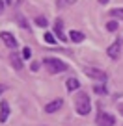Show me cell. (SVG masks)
I'll return each instance as SVG.
<instances>
[{
  "label": "cell",
  "mask_w": 123,
  "mask_h": 126,
  "mask_svg": "<svg viewBox=\"0 0 123 126\" xmlns=\"http://www.w3.org/2000/svg\"><path fill=\"white\" fill-rule=\"evenodd\" d=\"M75 108H76V113H78V115H88V113H90V111H91L90 94L80 91V93L75 96Z\"/></svg>",
  "instance_id": "6da1fadb"
},
{
  "label": "cell",
  "mask_w": 123,
  "mask_h": 126,
  "mask_svg": "<svg viewBox=\"0 0 123 126\" xmlns=\"http://www.w3.org/2000/svg\"><path fill=\"white\" fill-rule=\"evenodd\" d=\"M43 65L47 67L49 72H52V74H58V72L67 71V63L62 61V59H58V58H45Z\"/></svg>",
  "instance_id": "7a4b0ae2"
},
{
  "label": "cell",
  "mask_w": 123,
  "mask_h": 126,
  "mask_svg": "<svg viewBox=\"0 0 123 126\" xmlns=\"http://www.w3.org/2000/svg\"><path fill=\"white\" fill-rule=\"evenodd\" d=\"M84 74L88 76V78H91V80H97V82H106V72L104 71H101V69H95V67H84Z\"/></svg>",
  "instance_id": "3957f363"
},
{
  "label": "cell",
  "mask_w": 123,
  "mask_h": 126,
  "mask_svg": "<svg viewBox=\"0 0 123 126\" xmlns=\"http://www.w3.org/2000/svg\"><path fill=\"white\" fill-rule=\"evenodd\" d=\"M95 122H97L99 126H114V124H116V119H114V115H110V113H106V111L99 110Z\"/></svg>",
  "instance_id": "277c9868"
},
{
  "label": "cell",
  "mask_w": 123,
  "mask_h": 126,
  "mask_svg": "<svg viewBox=\"0 0 123 126\" xmlns=\"http://www.w3.org/2000/svg\"><path fill=\"white\" fill-rule=\"evenodd\" d=\"M106 54H108V58H112V59H118L119 56H121V41H119V37L108 47Z\"/></svg>",
  "instance_id": "5b68a950"
},
{
  "label": "cell",
  "mask_w": 123,
  "mask_h": 126,
  "mask_svg": "<svg viewBox=\"0 0 123 126\" xmlns=\"http://www.w3.org/2000/svg\"><path fill=\"white\" fill-rule=\"evenodd\" d=\"M54 33L58 35V39L64 41V43L69 39V37L65 35V32H64V20H62V19H56V22H54Z\"/></svg>",
  "instance_id": "8992f818"
},
{
  "label": "cell",
  "mask_w": 123,
  "mask_h": 126,
  "mask_svg": "<svg viewBox=\"0 0 123 126\" xmlns=\"http://www.w3.org/2000/svg\"><path fill=\"white\" fill-rule=\"evenodd\" d=\"M0 39L6 43V47H9V48H13L15 50L17 48V39L9 33V32H0Z\"/></svg>",
  "instance_id": "52a82bcc"
},
{
  "label": "cell",
  "mask_w": 123,
  "mask_h": 126,
  "mask_svg": "<svg viewBox=\"0 0 123 126\" xmlns=\"http://www.w3.org/2000/svg\"><path fill=\"white\" fill-rule=\"evenodd\" d=\"M62 106H64V100L56 98V100H52V102H49L47 106H45V111H47V113H54V111H58Z\"/></svg>",
  "instance_id": "ba28073f"
},
{
  "label": "cell",
  "mask_w": 123,
  "mask_h": 126,
  "mask_svg": "<svg viewBox=\"0 0 123 126\" xmlns=\"http://www.w3.org/2000/svg\"><path fill=\"white\" fill-rule=\"evenodd\" d=\"M8 117H9V104L6 100H2L0 102V122H6Z\"/></svg>",
  "instance_id": "9c48e42d"
},
{
  "label": "cell",
  "mask_w": 123,
  "mask_h": 126,
  "mask_svg": "<svg viewBox=\"0 0 123 126\" xmlns=\"http://www.w3.org/2000/svg\"><path fill=\"white\" fill-rule=\"evenodd\" d=\"M69 39H71L73 43H82L86 37H84L82 32H78V30H71V32H69Z\"/></svg>",
  "instance_id": "30bf717a"
},
{
  "label": "cell",
  "mask_w": 123,
  "mask_h": 126,
  "mask_svg": "<svg viewBox=\"0 0 123 126\" xmlns=\"http://www.w3.org/2000/svg\"><path fill=\"white\" fill-rule=\"evenodd\" d=\"M9 59H11V65H13V67L17 69V71H21V69H23V59L19 58V54H17L15 50L11 52V56H9Z\"/></svg>",
  "instance_id": "8fae6325"
},
{
  "label": "cell",
  "mask_w": 123,
  "mask_h": 126,
  "mask_svg": "<svg viewBox=\"0 0 123 126\" xmlns=\"http://www.w3.org/2000/svg\"><path fill=\"white\" fill-rule=\"evenodd\" d=\"M65 85H67V91H76V89L80 87V82H78L76 78H69Z\"/></svg>",
  "instance_id": "7c38bea8"
},
{
  "label": "cell",
  "mask_w": 123,
  "mask_h": 126,
  "mask_svg": "<svg viewBox=\"0 0 123 126\" xmlns=\"http://www.w3.org/2000/svg\"><path fill=\"white\" fill-rule=\"evenodd\" d=\"M76 0H56V6L58 8H67V6H73Z\"/></svg>",
  "instance_id": "4fadbf2b"
},
{
  "label": "cell",
  "mask_w": 123,
  "mask_h": 126,
  "mask_svg": "<svg viewBox=\"0 0 123 126\" xmlns=\"http://www.w3.org/2000/svg\"><path fill=\"white\" fill-rule=\"evenodd\" d=\"M110 15H112V17H118L119 20H123V8H114V9H110Z\"/></svg>",
  "instance_id": "5bb4252c"
},
{
  "label": "cell",
  "mask_w": 123,
  "mask_h": 126,
  "mask_svg": "<svg viewBox=\"0 0 123 126\" xmlns=\"http://www.w3.org/2000/svg\"><path fill=\"white\" fill-rule=\"evenodd\" d=\"M15 19H17V24H19L21 28H28V22L24 20V17L21 15V13H17V15H15Z\"/></svg>",
  "instance_id": "9a60e30c"
},
{
  "label": "cell",
  "mask_w": 123,
  "mask_h": 126,
  "mask_svg": "<svg viewBox=\"0 0 123 126\" xmlns=\"http://www.w3.org/2000/svg\"><path fill=\"white\" fill-rule=\"evenodd\" d=\"M93 91H95L97 94H106V87H104V83H103V85H95Z\"/></svg>",
  "instance_id": "2e32d148"
},
{
  "label": "cell",
  "mask_w": 123,
  "mask_h": 126,
  "mask_svg": "<svg viewBox=\"0 0 123 126\" xmlns=\"http://www.w3.org/2000/svg\"><path fill=\"white\" fill-rule=\"evenodd\" d=\"M45 41H47L49 45H54V43H56V37H54V33H45Z\"/></svg>",
  "instance_id": "e0dca14e"
},
{
  "label": "cell",
  "mask_w": 123,
  "mask_h": 126,
  "mask_svg": "<svg viewBox=\"0 0 123 126\" xmlns=\"http://www.w3.org/2000/svg\"><path fill=\"white\" fill-rule=\"evenodd\" d=\"M36 24H37V26H43V28H45L49 22H47V19H45V17H36Z\"/></svg>",
  "instance_id": "ac0fdd59"
},
{
  "label": "cell",
  "mask_w": 123,
  "mask_h": 126,
  "mask_svg": "<svg viewBox=\"0 0 123 126\" xmlns=\"http://www.w3.org/2000/svg\"><path fill=\"white\" fill-rule=\"evenodd\" d=\"M106 30L108 32H116L118 30V22H116V20H110V22L106 24Z\"/></svg>",
  "instance_id": "d6986e66"
},
{
  "label": "cell",
  "mask_w": 123,
  "mask_h": 126,
  "mask_svg": "<svg viewBox=\"0 0 123 126\" xmlns=\"http://www.w3.org/2000/svg\"><path fill=\"white\" fill-rule=\"evenodd\" d=\"M23 58H24V59H28V58H32V48H30V47L23 48Z\"/></svg>",
  "instance_id": "ffe728a7"
},
{
  "label": "cell",
  "mask_w": 123,
  "mask_h": 126,
  "mask_svg": "<svg viewBox=\"0 0 123 126\" xmlns=\"http://www.w3.org/2000/svg\"><path fill=\"white\" fill-rule=\"evenodd\" d=\"M4 9H6V4H4V0H0V15L4 13Z\"/></svg>",
  "instance_id": "44dd1931"
},
{
  "label": "cell",
  "mask_w": 123,
  "mask_h": 126,
  "mask_svg": "<svg viewBox=\"0 0 123 126\" xmlns=\"http://www.w3.org/2000/svg\"><path fill=\"white\" fill-rule=\"evenodd\" d=\"M37 69H39V61H34L32 63V71H37Z\"/></svg>",
  "instance_id": "7402d4cb"
},
{
  "label": "cell",
  "mask_w": 123,
  "mask_h": 126,
  "mask_svg": "<svg viewBox=\"0 0 123 126\" xmlns=\"http://www.w3.org/2000/svg\"><path fill=\"white\" fill-rule=\"evenodd\" d=\"M118 110H119V113H121V115H123V102H121V104H119V108H118Z\"/></svg>",
  "instance_id": "603a6c76"
},
{
  "label": "cell",
  "mask_w": 123,
  "mask_h": 126,
  "mask_svg": "<svg viewBox=\"0 0 123 126\" xmlns=\"http://www.w3.org/2000/svg\"><path fill=\"white\" fill-rule=\"evenodd\" d=\"M106 2H108V0H99V4H106Z\"/></svg>",
  "instance_id": "cb8c5ba5"
},
{
  "label": "cell",
  "mask_w": 123,
  "mask_h": 126,
  "mask_svg": "<svg viewBox=\"0 0 123 126\" xmlns=\"http://www.w3.org/2000/svg\"><path fill=\"white\" fill-rule=\"evenodd\" d=\"M6 2H8V4H13V0H6Z\"/></svg>",
  "instance_id": "d4e9b609"
}]
</instances>
